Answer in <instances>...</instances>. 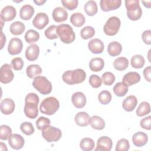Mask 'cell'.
Wrapping results in <instances>:
<instances>
[{
	"instance_id": "obj_39",
	"label": "cell",
	"mask_w": 151,
	"mask_h": 151,
	"mask_svg": "<svg viewBox=\"0 0 151 151\" xmlns=\"http://www.w3.org/2000/svg\"><path fill=\"white\" fill-rule=\"evenodd\" d=\"M98 99L101 104H107L111 101V94L107 90H103L99 94Z\"/></svg>"
},
{
	"instance_id": "obj_31",
	"label": "cell",
	"mask_w": 151,
	"mask_h": 151,
	"mask_svg": "<svg viewBox=\"0 0 151 151\" xmlns=\"http://www.w3.org/2000/svg\"><path fill=\"white\" fill-rule=\"evenodd\" d=\"M90 124L93 129L99 130H103L105 127L104 120L98 116H93L91 117Z\"/></svg>"
},
{
	"instance_id": "obj_37",
	"label": "cell",
	"mask_w": 151,
	"mask_h": 151,
	"mask_svg": "<svg viewBox=\"0 0 151 151\" xmlns=\"http://www.w3.org/2000/svg\"><path fill=\"white\" fill-rule=\"evenodd\" d=\"M145 58L141 55H134L131 58V65L134 68H141L145 64Z\"/></svg>"
},
{
	"instance_id": "obj_4",
	"label": "cell",
	"mask_w": 151,
	"mask_h": 151,
	"mask_svg": "<svg viewBox=\"0 0 151 151\" xmlns=\"http://www.w3.org/2000/svg\"><path fill=\"white\" fill-rule=\"evenodd\" d=\"M32 86L37 91L44 95L48 94L52 91L51 82L44 76L36 77L33 80Z\"/></svg>"
},
{
	"instance_id": "obj_6",
	"label": "cell",
	"mask_w": 151,
	"mask_h": 151,
	"mask_svg": "<svg viewBox=\"0 0 151 151\" xmlns=\"http://www.w3.org/2000/svg\"><path fill=\"white\" fill-rule=\"evenodd\" d=\"M42 136L48 142H54L60 139L62 132L60 129L50 125L42 130Z\"/></svg>"
},
{
	"instance_id": "obj_53",
	"label": "cell",
	"mask_w": 151,
	"mask_h": 151,
	"mask_svg": "<svg viewBox=\"0 0 151 151\" xmlns=\"http://www.w3.org/2000/svg\"><path fill=\"white\" fill-rule=\"evenodd\" d=\"M143 76L149 82L151 81V67L147 66L143 70Z\"/></svg>"
},
{
	"instance_id": "obj_48",
	"label": "cell",
	"mask_w": 151,
	"mask_h": 151,
	"mask_svg": "<svg viewBox=\"0 0 151 151\" xmlns=\"http://www.w3.org/2000/svg\"><path fill=\"white\" fill-rule=\"evenodd\" d=\"M142 15V8L140 6L137 9L133 11L127 12V16L130 20L132 21H137L140 18Z\"/></svg>"
},
{
	"instance_id": "obj_20",
	"label": "cell",
	"mask_w": 151,
	"mask_h": 151,
	"mask_svg": "<svg viewBox=\"0 0 151 151\" xmlns=\"http://www.w3.org/2000/svg\"><path fill=\"white\" fill-rule=\"evenodd\" d=\"M74 121L79 126L85 127L90 124L91 117L88 114L84 111H80L76 114L74 117Z\"/></svg>"
},
{
	"instance_id": "obj_44",
	"label": "cell",
	"mask_w": 151,
	"mask_h": 151,
	"mask_svg": "<svg viewBox=\"0 0 151 151\" xmlns=\"http://www.w3.org/2000/svg\"><path fill=\"white\" fill-rule=\"evenodd\" d=\"M130 148V144L129 141L126 139H120L116 144V151H127Z\"/></svg>"
},
{
	"instance_id": "obj_17",
	"label": "cell",
	"mask_w": 151,
	"mask_h": 151,
	"mask_svg": "<svg viewBox=\"0 0 151 151\" xmlns=\"http://www.w3.org/2000/svg\"><path fill=\"white\" fill-rule=\"evenodd\" d=\"M71 101L76 108L81 109L86 106L87 101L86 97L82 92L77 91L72 95Z\"/></svg>"
},
{
	"instance_id": "obj_16",
	"label": "cell",
	"mask_w": 151,
	"mask_h": 151,
	"mask_svg": "<svg viewBox=\"0 0 151 151\" xmlns=\"http://www.w3.org/2000/svg\"><path fill=\"white\" fill-rule=\"evenodd\" d=\"M88 48L90 52L93 54H101L103 52L104 45L103 42L98 38H94L88 43Z\"/></svg>"
},
{
	"instance_id": "obj_29",
	"label": "cell",
	"mask_w": 151,
	"mask_h": 151,
	"mask_svg": "<svg viewBox=\"0 0 151 151\" xmlns=\"http://www.w3.org/2000/svg\"><path fill=\"white\" fill-rule=\"evenodd\" d=\"M70 22L74 26L76 27H80L84 24L86 19L81 13L76 12L71 15Z\"/></svg>"
},
{
	"instance_id": "obj_41",
	"label": "cell",
	"mask_w": 151,
	"mask_h": 151,
	"mask_svg": "<svg viewBox=\"0 0 151 151\" xmlns=\"http://www.w3.org/2000/svg\"><path fill=\"white\" fill-rule=\"evenodd\" d=\"M0 130V139L2 140H8L12 134V130L7 125H1Z\"/></svg>"
},
{
	"instance_id": "obj_27",
	"label": "cell",
	"mask_w": 151,
	"mask_h": 151,
	"mask_svg": "<svg viewBox=\"0 0 151 151\" xmlns=\"http://www.w3.org/2000/svg\"><path fill=\"white\" fill-rule=\"evenodd\" d=\"M41 73L42 68L37 64H31L26 69L27 75L30 78H35L36 77L39 76Z\"/></svg>"
},
{
	"instance_id": "obj_36",
	"label": "cell",
	"mask_w": 151,
	"mask_h": 151,
	"mask_svg": "<svg viewBox=\"0 0 151 151\" xmlns=\"http://www.w3.org/2000/svg\"><path fill=\"white\" fill-rule=\"evenodd\" d=\"M136 112V114L139 117L148 114L150 112V104L147 101L142 102L138 106Z\"/></svg>"
},
{
	"instance_id": "obj_21",
	"label": "cell",
	"mask_w": 151,
	"mask_h": 151,
	"mask_svg": "<svg viewBox=\"0 0 151 151\" xmlns=\"http://www.w3.org/2000/svg\"><path fill=\"white\" fill-rule=\"evenodd\" d=\"M52 18L57 22H63L68 18V13L66 9L61 7L55 8L52 11Z\"/></svg>"
},
{
	"instance_id": "obj_19",
	"label": "cell",
	"mask_w": 151,
	"mask_h": 151,
	"mask_svg": "<svg viewBox=\"0 0 151 151\" xmlns=\"http://www.w3.org/2000/svg\"><path fill=\"white\" fill-rule=\"evenodd\" d=\"M140 80V76L139 73L131 71L126 73L123 77L122 82L127 86H132L137 83Z\"/></svg>"
},
{
	"instance_id": "obj_32",
	"label": "cell",
	"mask_w": 151,
	"mask_h": 151,
	"mask_svg": "<svg viewBox=\"0 0 151 151\" xmlns=\"http://www.w3.org/2000/svg\"><path fill=\"white\" fill-rule=\"evenodd\" d=\"M84 9L86 12V13L89 15V16H93L97 12V5L96 2L94 1H87L84 6Z\"/></svg>"
},
{
	"instance_id": "obj_22",
	"label": "cell",
	"mask_w": 151,
	"mask_h": 151,
	"mask_svg": "<svg viewBox=\"0 0 151 151\" xmlns=\"http://www.w3.org/2000/svg\"><path fill=\"white\" fill-rule=\"evenodd\" d=\"M148 140L147 135L142 132L135 133L132 137V142L136 147H142L145 146Z\"/></svg>"
},
{
	"instance_id": "obj_15",
	"label": "cell",
	"mask_w": 151,
	"mask_h": 151,
	"mask_svg": "<svg viewBox=\"0 0 151 151\" xmlns=\"http://www.w3.org/2000/svg\"><path fill=\"white\" fill-rule=\"evenodd\" d=\"M16 15L17 11L15 8L11 5H8L1 10L0 17L4 22L9 21L13 20L15 18Z\"/></svg>"
},
{
	"instance_id": "obj_54",
	"label": "cell",
	"mask_w": 151,
	"mask_h": 151,
	"mask_svg": "<svg viewBox=\"0 0 151 151\" xmlns=\"http://www.w3.org/2000/svg\"><path fill=\"white\" fill-rule=\"evenodd\" d=\"M6 42V38L5 35L4 34L3 32H1V49H2L4 47V44H5Z\"/></svg>"
},
{
	"instance_id": "obj_14",
	"label": "cell",
	"mask_w": 151,
	"mask_h": 151,
	"mask_svg": "<svg viewBox=\"0 0 151 151\" xmlns=\"http://www.w3.org/2000/svg\"><path fill=\"white\" fill-rule=\"evenodd\" d=\"M24 139L19 134H12L8 139V143L11 148L18 150L21 149L24 145Z\"/></svg>"
},
{
	"instance_id": "obj_33",
	"label": "cell",
	"mask_w": 151,
	"mask_h": 151,
	"mask_svg": "<svg viewBox=\"0 0 151 151\" xmlns=\"http://www.w3.org/2000/svg\"><path fill=\"white\" fill-rule=\"evenodd\" d=\"M113 91L118 97H123L128 92V86L123 82L117 83L114 87Z\"/></svg>"
},
{
	"instance_id": "obj_49",
	"label": "cell",
	"mask_w": 151,
	"mask_h": 151,
	"mask_svg": "<svg viewBox=\"0 0 151 151\" xmlns=\"http://www.w3.org/2000/svg\"><path fill=\"white\" fill-rule=\"evenodd\" d=\"M61 3L64 7L68 10H74L76 9L78 4L77 0H62Z\"/></svg>"
},
{
	"instance_id": "obj_42",
	"label": "cell",
	"mask_w": 151,
	"mask_h": 151,
	"mask_svg": "<svg viewBox=\"0 0 151 151\" xmlns=\"http://www.w3.org/2000/svg\"><path fill=\"white\" fill-rule=\"evenodd\" d=\"M115 76L111 72H106L102 74L101 79L104 85L111 86L115 81Z\"/></svg>"
},
{
	"instance_id": "obj_8",
	"label": "cell",
	"mask_w": 151,
	"mask_h": 151,
	"mask_svg": "<svg viewBox=\"0 0 151 151\" xmlns=\"http://www.w3.org/2000/svg\"><path fill=\"white\" fill-rule=\"evenodd\" d=\"M39 103L32 101H25L24 113L25 116L31 119H34L38 116V104Z\"/></svg>"
},
{
	"instance_id": "obj_18",
	"label": "cell",
	"mask_w": 151,
	"mask_h": 151,
	"mask_svg": "<svg viewBox=\"0 0 151 151\" xmlns=\"http://www.w3.org/2000/svg\"><path fill=\"white\" fill-rule=\"evenodd\" d=\"M40 54V48L39 47L35 44H32L29 45L26 50L25 55L26 58L30 61H33L36 60Z\"/></svg>"
},
{
	"instance_id": "obj_5",
	"label": "cell",
	"mask_w": 151,
	"mask_h": 151,
	"mask_svg": "<svg viewBox=\"0 0 151 151\" xmlns=\"http://www.w3.org/2000/svg\"><path fill=\"white\" fill-rule=\"evenodd\" d=\"M121 22L120 19L115 16L110 17L103 27L104 33L109 36H113L116 35L120 27Z\"/></svg>"
},
{
	"instance_id": "obj_11",
	"label": "cell",
	"mask_w": 151,
	"mask_h": 151,
	"mask_svg": "<svg viewBox=\"0 0 151 151\" xmlns=\"http://www.w3.org/2000/svg\"><path fill=\"white\" fill-rule=\"evenodd\" d=\"M49 22L48 15L44 12L38 13L32 21L33 25L38 29L44 28Z\"/></svg>"
},
{
	"instance_id": "obj_1",
	"label": "cell",
	"mask_w": 151,
	"mask_h": 151,
	"mask_svg": "<svg viewBox=\"0 0 151 151\" xmlns=\"http://www.w3.org/2000/svg\"><path fill=\"white\" fill-rule=\"evenodd\" d=\"M86 77V72L81 68L66 71L62 76L63 80L70 85L81 83L85 80Z\"/></svg>"
},
{
	"instance_id": "obj_30",
	"label": "cell",
	"mask_w": 151,
	"mask_h": 151,
	"mask_svg": "<svg viewBox=\"0 0 151 151\" xmlns=\"http://www.w3.org/2000/svg\"><path fill=\"white\" fill-rule=\"evenodd\" d=\"M113 66L118 71H124L129 66V61L125 57H118L114 61Z\"/></svg>"
},
{
	"instance_id": "obj_51",
	"label": "cell",
	"mask_w": 151,
	"mask_h": 151,
	"mask_svg": "<svg viewBox=\"0 0 151 151\" xmlns=\"http://www.w3.org/2000/svg\"><path fill=\"white\" fill-rule=\"evenodd\" d=\"M140 126L146 130L151 129V116H149L146 117L142 119L140 122Z\"/></svg>"
},
{
	"instance_id": "obj_46",
	"label": "cell",
	"mask_w": 151,
	"mask_h": 151,
	"mask_svg": "<svg viewBox=\"0 0 151 151\" xmlns=\"http://www.w3.org/2000/svg\"><path fill=\"white\" fill-rule=\"evenodd\" d=\"M125 6L127 9V12L133 11L140 7L139 1L138 0H126Z\"/></svg>"
},
{
	"instance_id": "obj_43",
	"label": "cell",
	"mask_w": 151,
	"mask_h": 151,
	"mask_svg": "<svg viewBox=\"0 0 151 151\" xmlns=\"http://www.w3.org/2000/svg\"><path fill=\"white\" fill-rule=\"evenodd\" d=\"M57 26L55 25H52L50 26L45 31V35L49 40H54L58 38V35L56 32V29Z\"/></svg>"
},
{
	"instance_id": "obj_35",
	"label": "cell",
	"mask_w": 151,
	"mask_h": 151,
	"mask_svg": "<svg viewBox=\"0 0 151 151\" xmlns=\"http://www.w3.org/2000/svg\"><path fill=\"white\" fill-rule=\"evenodd\" d=\"M80 146L83 150L90 151L94 149L95 143L92 139L89 137H85L81 140L80 143Z\"/></svg>"
},
{
	"instance_id": "obj_13",
	"label": "cell",
	"mask_w": 151,
	"mask_h": 151,
	"mask_svg": "<svg viewBox=\"0 0 151 151\" xmlns=\"http://www.w3.org/2000/svg\"><path fill=\"white\" fill-rule=\"evenodd\" d=\"M15 103L13 100L9 98L3 99L0 104L1 111L2 114L5 115L11 114L15 110Z\"/></svg>"
},
{
	"instance_id": "obj_3",
	"label": "cell",
	"mask_w": 151,
	"mask_h": 151,
	"mask_svg": "<svg viewBox=\"0 0 151 151\" xmlns=\"http://www.w3.org/2000/svg\"><path fill=\"white\" fill-rule=\"evenodd\" d=\"M58 100L54 97H48L44 99L40 106V111L47 115L54 114L59 109Z\"/></svg>"
},
{
	"instance_id": "obj_55",
	"label": "cell",
	"mask_w": 151,
	"mask_h": 151,
	"mask_svg": "<svg viewBox=\"0 0 151 151\" xmlns=\"http://www.w3.org/2000/svg\"><path fill=\"white\" fill-rule=\"evenodd\" d=\"M142 2L144 6L147 8H150L151 7V1H142Z\"/></svg>"
},
{
	"instance_id": "obj_25",
	"label": "cell",
	"mask_w": 151,
	"mask_h": 151,
	"mask_svg": "<svg viewBox=\"0 0 151 151\" xmlns=\"http://www.w3.org/2000/svg\"><path fill=\"white\" fill-rule=\"evenodd\" d=\"M104 66V62L101 58L95 57L92 58L89 63L90 69L94 72L101 71Z\"/></svg>"
},
{
	"instance_id": "obj_45",
	"label": "cell",
	"mask_w": 151,
	"mask_h": 151,
	"mask_svg": "<svg viewBox=\"0 0 151 151\" xmlns=\"http://www.w3.org/2000/svg\"><path fill=\"white\" fill-rule=\"evenodd\" d=\"M51 124V121L49 119L41 116L36 121V126L37 129L40 130H42L45 127L50 126Z\"/></svg>"
},
{
	"instance_id": "obj_10",
	"label": "cell",
	"mask_w": 151,
	"mask_h": 151,
	"mask_svg": "<svg viewBox=\"0 0 151 151\" xmlns=\"http://www.w3.org/2000/svg\"><path fill=\"white\" fill-rule=\"evenodd\" d=\"M112 140L107 136H101L97 142L95 151H110L112 148Z\"/></svg>"
},
{
	"instance_id": "obj_38",
	"label": "cell",
	"mask_w": 151,
	"mask_h": 151,
	"mask_svg": "<svg viewBox=\"0 0 151 151\" xmlns=\"http://www.w3.org/2000/svg\"><path fill=\"white\" fill-rule=\"evenodd\" d=\"M95 34L94 28L91 26H86L81 29L80 35L83 40H88L92 38Z\"/></svg>"
},
{
	"instance_id": "obj_23",
	"label": "cell",
	"mask_w": 151,
	"mask_h": 151,
	"mask_svg": "<svg viewBox=\"0 0 151 151\" xmlns=\"http://www.w3.org/2000/svg\"><path fill=\"white\" fill-rule=\"evenodd\" d=\"M137 104V100L134 96H127L122 103L123 109L127 111H132L136 107Z\"/></svg>"
},
{
	"instance_id": "obj_40",
	"label": "cell",
	"mask_w": 151,
	"mask_h": 151,
	"mask_svg": "<svg viewBox=\"0 0 151 151\" xmlns=\"http://www.w3.org/2000/svg\"><path fill=\"white\" fill-rule=\"evenodd\" d=\"M20 129L21 132L26 135H31L34 133L35 129L32 124L30 122H25L21 123L20 126Z\"/></svg>"
},
{
	"instance_id": "obj_52",
	"label": "cell",
	"mask_w": 151,
	"mask_h": 151,
	"mask_svg": "<svg viewBox=\"0 0 151 151\" xmlns=\"http://www.w3.org/2000/svg\"><path fill=\"white\" fill-rule=\"evenodd\" d=\"M142 38L143 42L147 45L151 44V31L146 30L145 31L142 35Z\"/></svg>"
},
{
	"instance_id": "obj_47",
	"label": "cell",
	"mask_w": 151,
	"mask_h": 151,
	"mask_svg": "<svg viewBox=\"0 0 151 151\" xmlns=\"http://www.w3.org/2000/svg\"><path fill=\"white\" fill-rule=\"evenodd\" d=\"M89 83L93 88H99L102 83V79L99 76L92 74L89 78Z\"/></svg>"
},
{
	"instance_id": "obj_7",
	"label": "cell",
	"mask_w": 151,
	"mask_h": 151,
	"mask_svg": "<svg viewBox=\"0 0 151 151\" xmlns=\"http://www.w3.org/2000/svg\"><path fill=\"white\" fill-rule=\"evenodd\" d=\"M11 65L4 64L0 68V81L4 84H7L12 81L14 75L11 69Z\"/></svg>"
},
{
	"instance_id": "obj_56",
	"label": "cell",
	"mask_w": 151,
	"mask_h": 151,
	"mask_svg": "<svg viewBox=\"0 0 151 151\" xmlns=\"http://www.w3.org/2000/svg\"><path fill=\"white\" fill-rule=\"evenodd\" d=\"M46 2L45 0H38V1H34V2L37 5H42Z\"/></svg>"
},
{
	"instance_id": "obj_9",
	"label": "cell",
	"mask_w": 151,
	"mask_h": 151,
	"mask_svg": "<svg viewBox=\"0 0 151 151\" xmlns=\"http://www.w3.org/2000/svg\"><path fill=\"white\" fill-rule=\"evenodd\" d=\"M23 47V44L21 39L18 38H12L8 45V51L11 55H17L19 54Z\"/></svg>"
},
{
	"instance_id": "obj_26",
	"label": "cell",
	"mask_w": 151,
	"mask_h": 151,
	"mask_svg": "<svg viewBox=\"0 0 151 151\" xmlns=\"http://www.w3.org/2000/svg\"><path fill=\"white\" fill-rule=\"evenodd\" d=\"M122 50V45L117 41L111 42L107 47V52L112 57L119 55Z\"/></svg>"
},
{
	"instance_id": "obj_2",
	"label": "cell",
	"mask_w": 151,
	"mask_h": 151,
	"mask_svg": "<svg viewBox=\"0 0 151 151\" xmlns=\"http://www.w3.org/2000/svg\"><path fill=\"white\" fill-rule=\"evenodd\" d=\"M56 32L60 40L64 44H70L75 40V33L72 27L68 24L58 25Z\"/></svg>"
},
{
	"instance_id": "obj_28",
	"label": "cell",
	"mask_w": 151,
	"mask_h": 151,
	"mask_svg": "<svg viewBox=\"0 0 151 151\" xmlns=\"http://www.w3.org/2000/svg\"><path fill=\"white\" fill-rule=\"evenodd\" d=\"M25 25L21 21H15L12 23L9 27L10 32L14 35H19L22 34L25 31Z\"/></svg>"
},
{
	"instance_id": "obj_24",
	"label": "cell",
	"mask_w": 151,
	"mask_h": 151,
	"mask_svg": "<svg viewBox=\"0 0 151 151\" xmlns=\"http://www.w3.org/2000/svg\"><path fill=\"white\" fill-rule=\"evenodd\" d=\"M35 10L34 8L28 4L23 5L20 9L19 17L23 20H29L34 15Z\"/></svg>"
},
{
	"instance_id": "obj_34",
	"label": "cell",
	"mask_w": 151,
	"mask_h": 151,
	"mask_svg": "<svg viewBox=\"0 0 151 151\" xmlns=\"http://www.w3.org/2000/svg\"><path fill=\"white\" fill-rule=\"evenodd\" d=\"M24 38L27 42L29 44H32L39 40L40 34L35 30L29 29L25 33Z\"/></svg>"
},
{
	"instance_id": "obj_50",
	"label": "cell",
	"mask_w": 151,
	"mask_h": 151,
	"mask_svg": "<svg viewBox=\"0 0 151 151\" xmlns=\"http://www.w3.org/2000/svg\"><path fill=\"white\" fill-rule=\"evenodd\" d=\"M11 65L15 70H21L24 66V61L20 57H15L11 61Z\"/></svg>"
},
{
	"instance_id": "obj_12",
	"label": "cell",
	"mask_w": 151,
	"mask_h": 151,
	"mask_svg": "<svg viewBox=\"0 0 151 151\" xmlns=\"http://www.w3.org/2000/svg\"><path fill=\"white\" fill-rule=\"evenodd\" d=\"M122 4L121 0H101L100 8L102 11L107 12L119 8Z\"/></svg>"
}]
</instances>
